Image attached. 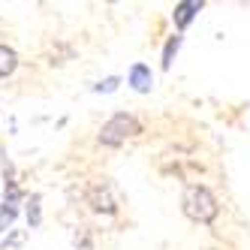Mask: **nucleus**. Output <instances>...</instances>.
<instances>
[{
	"label": "nucleus",
	"instance_id": "obj_1",
	"mask_svg": "<svg viewBox=\"0 0 250 250\" xmlns=\"http://www.w3.org/2000/svg\"><path fill=\"white\" fill-rule=\"evenodd\" d=\"M181 208L184 214L193 220V223H214L220 214V202L205 184H190L184 190V199H181Z\"/></svg>",
	"mask_w": 250,
	"mask_h": 250
},
{
	"label": "nucleus",
	"instance_id": "obj_2",
	"mask_svg": "<svg viewBox=\"0 0 250 250\" xmlns=\"http://www.w3.org/2000/svg\"><path fill=\"white\" fill-rule=\"evenodd\" d=\"M139 133H142V121H139L136 115H130V112H118V115H112L109 121L103 124V130H100V145L118 148V145H124L127 139H133V136H139Z\"/></svg>",
	"mask_w": 250,
	"mask_h": 250
},
{
	"label": "nucleus",
	"instance_id": "obj_3",
	"mask_svg": "<svg viewBox=\"0 0 250 250\" xmlns=\"http://www.w3.org/2000/svg\"><path fill=\"white\" fill-rule=\"evenodd\" d=\"M84 199H87V205H91L97 214H105V217H115L118 214V196H115V187H112V181H94L91 187H87V193H84Z\"/></svg>",
	"mask_w": 250,
	"mask_h": 250
},
{
	"label": "nucleus",
	"instance_id": "obj_4",
	"mask_svg": "<svg viewBox=\"0 0 250 250\" xmlns=\"http://www.w3.org/2000/svg\"><path fill=\"white\" fill-rule=\"evenodd\" d=\"M127 84L133 87V91H139V94H148V91H151V84H154L151 66H145V63H133V66H130V73H127Z\"/></svg>",
	"mask_w": 250,
	"mask_h": 250
},
{
	"label": "nucleus",
	"instance_id": "obj_5",
	"mask_svg": "<svg viewBox=\"0 0 250 250\" xmlns=\"http://www.w3.org/2000/svg\"><path fill=\"white\" fill-rule=\"evenodd\" d=\"M202 9V0H181V3H175V9H172V21H175V27L178 30H184L193 19H196V12Z\"/></svg>",
	"mask_w": 250,
	"mask_h": 250
},
{
	"label": "nucleus",
	"instance_id": "obj_6",
	"mask_svg": "<svg viewBox=\"0 0 250 250\" xmlns=\"http://www.w3.org/2000/svg\"><path fill=\"white\" fill-rule=\"evenodd\" d=\"M15 69H19V55H15V48L0 45V79L12 76Z\"/></svg>",
	"mask_w": 250,
	"mask_h": 250
},
{
	"label": "nucleus",
	"instance_id": "obj_7",
	"mask_svg": "<svg viewBox=\"0 0 250 250\" xmlns=\"http://www.w3.org/2000/svg\"><path fill=\"white\" fill-rule=\"evenodd\" d=\"M181 42H184L181 33H175V37L166 40V45H163V69L172 66V61H175V55H178V48H181Z\"/></svg>",
	"mask_w": 250,
	"mask_h": 250
},
{
	"label": "nucleus",
	"instance_id": "obj_8",
	"mask_svg": "<svg viewBox=\"0 0 250 250\" xmlns=\"http://www.w3.org/2000/svg\"><path fill=\"white\" fill-rule=\"evenodd\" d=\"M40 220H42V214H40V193H33L30 196V205H27V223H30V229L40 226Z\"/></svg>",
	"mask_w": 250,
	"mask_h": 250
},
{
	"label": "nucleus",
	"instance_id": "obj_9",
	"mask_svg": "<svg viewBox=\"0 0 250 250\" xmlns=\"http://www.w3.org/2000/svg\"><path fill=\"white\" fill-rule=\"evenodd\" d=\"M15 214H19V208H15V205H0V229H6L12 220H15Z\"/></svg>",
	"mask_w": 250,
	"mask_h": 250
},
{
	"label": "nucleus",
	"instance_id": "obj_10",
	"mask_svg": "<svg viewBox=\"0 0 250 250\" xmlns=\"http://www.w3.org/2000/svg\"><path fill=\"white\" fill-rule=\"evenodd\" d=\"M118 84H121V79H118V76H109L105 82L94 84V91H97V94H112V91H118Z\"/></svg>",
	"mask_w": 250,
	"mask_h": 250
},
{
	"label": "nucleus",
	"instance_id": "obj_11",
	"mask_svg": "<svg viewBox=\"0 0 250 250\" xmlns=\"http://www.w3.org/2000/svg\"><path fill=\"white\" fill-rule=\"evenodd\" d=\"M73 244H76V247H82V250H91V238H87V229L76 232V238H73Z\"/></svg>",
	"mask_w": 250,
	"mask_h": 250
}]
</instances>
